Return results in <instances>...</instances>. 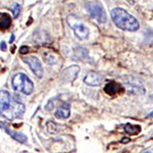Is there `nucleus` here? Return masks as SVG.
Here are the masks:
<instances>
[{"label": "nucleus", "instance_id": "obj_9", "mask_svg": "<svg viewBox=\"0 0 153 153\" xmlns=\"http://www.w3.org/2000/svg\"><path fill=\"white\" fill-rule=\"evenodd\" d=\"M79 71H80V66L79 65H71L62 71L61 79H62L65 82H73V81L76 80V76H78Z\"/></svg>", "mask_w": 153, "mask_h": 153}, {"label": "nucleus", "instance_id": "obj_6", "mask_svg": "<svg viewBox=\"0 0 153 153\" xmlns=\"http://www.w3.org/2000/svg\"><path fill=\"white\" fill-rule=\"evenodd\" d=\"M23 60L27 65H29V68H31L32 71L34 73V75L38 78H42L44 76V70H43V66H42L41 61L39 60L38 57L34 55L31 56H27V57H24Z\"/></svg>", "mask_w": 153, "mask_h": 153}, {"label": "nucleus", "instance_id": "obj_12", "mask_svg": "<svg viewBox=\"0 0 153 153\" xmlns=\"http://www.w3.org/2000/svg\"><path fill=\"white\" fill-rule=\"evenodd\" d=\"M122 87L120 85H118L117 83H115L114 81H110L107 82L104 86V92L109 96H115L117 95L120 92H122Z\"/></svg>", "mask_w": 153, "mask_h": 153}, {"label": "nucleus", "instance_id": "obj_17", "mask_svg": "<svg viewBox=\"0 0 153 153\" xmlns=\"http://www.w3.org/2000/svg\"><path fill=\"white\" fill-rule=\"evenodd\" d=\"M11 10H12V14H13V18H18L19 12H21V5L19 3H14L11 6Z\"/></svg>", "mask_w": 153, "mask_h": 153}, {"label": "nucleus", "instance_id": "obj_21", "mask_svg": "<svg viewBox=\"0 0 153 153\" xmlns=\"http://www.w3.org/2000/svg\"><path fill=\"white\" fill-rule=\"evenodd\" d=\"M146 153H152V152H150V151H148V152H146Z\"/></svg>", "mask_w": 153, "mask_h": 153}, {"label": "nucleus", "instance_id": "obj_3", "mask_svg": "<svg viewBox=\"0 0 153 153\" xmlns=\"http://www.w3.org/2000/svg\"><path fill=\"white\" fill-rule=\"evenodd\" d=\"M11 86L14 91L22 92L25 95H31L34 91V84L27 75L19 73L13 76L11 80Z\"/></svg>", "mask_w": 153, "mask_h": 153}, {"label": "nucleus", "instance_id": "obj_2", "mask_svg": "<svg viewBox=\"0 0 153 153\" xmlns=\"http://www.w3.org/2000/svg\"><path fill=\"white\" fill-rule=\"evenodd\" d=\"M110 16H111V19L114 25L120 30L136 32L140 28V24L138 19L127 10H125L124 8H120V7L113 8L110 11Z\"/></svg>", "mask_w": 153, "mask_h": 153}, {"label": "nucleus", "instance_id": "obj_1", "mask_svg": "<svg viewBox=\"0 0 153 153\" xmlns=\"http://www.w3.org/2000/svg\"><path fill=\"white\" fill-rule=\"evenodd\" d=\"M26 111L25 104L7 91H0V115L12 120L23 117Z\"/></svg>", "mask_w": 153, "mask_h": 153}, {"label": "nucleus", "instance_id": "obj_7", "mask_svg": "<svg viewBox=\"0 0 153 153\" xmlns=\"http://www.w3.org/2000/svg\"><path fill=\"white\" fill-rule=\"evenodd\" d=\"M130 79L131 80L126 82L127 90L129 91L130 93H132V94H136V95L145 94V87L141 81L136 78H130Z\"/></svg>", "mask_w": 153, "mask_h": 153}, {"label": "nucleus", "instance_id": "obj_19", "mask_svg": "<svg viewBox=\"0 0 153 153\" xmlns=\"http://www.w3.org/2000/svg\"><path fill=\"white\" fill-rule=\"evenodd\" d=\"M0 49H1V50H3V51L6 50V43L4 41L1 42V44H0Z\"/></svg>", "mask_w": 153, "mask_h": 153}, {"label": "nucleus", "instance_id": "obj_5", "mask_svg": "<svg viewBox=\"0 0 153 153\" xmlns=\"http://www.w3.org/2000/svg\"><path fill=\"white\" fill-rule=\"evenodd\" d=\"M68 24H70L71 28L75 32V35L78 37L80 40H85V39L88 38L89 29L80 21V19H76V16H71L70 18L68 19Z\"/></svg>", "mask_w": 153, "mask_h": 153}, {"label": "nucleus", "instance_id": "obj_10", "mask_svg": "<svg viewBox=\"0 0 153 153\" xmlns=\"http://www.w3.org/2000/svg\"><path fill=\"white\" fill-rule=\"evenodd\" d=\"M103 80H104V76L101 75V74L98 73H89L87 76L84 78V82L85 84H87L89 86H93V87H96V86H99L102 84Z\"/></svg>", "mask_w": 153, "mask_h": 153}, {"label": "nucleus", "instance_id": "obj_15", "mask_svg": "<svg viewBox=\"0 0 153 153\" xmlns=\"http://www.w3.org/2000/svg\"><path fill=\"white\" fill-rule=\"evenodd\" d=\"M75 52L76 54V56L78 57L76 58H79L80 56H82L83 58V60H86V58H89V55H88V51L86 50L85 48H83V47H78V48H76L75 49ZM81 57V58H82Z\"/></svg>", "mask_w": 153, "mask_h": 153}, {"label": "nucleus", "instance_id": "obj_16", "mask_svg": "<svg viewBox=\"0 0 153 153\" xmlns=\"http://www.w3.org/2000/svg\"><path fill=\"white\" fill-rule=\"evenodd\" d=\"M44 60L47 63H49V65H54L57 61V57L55 55H53L52 53H47L44 55Z\"/></svg>", "mask_w": 153, "mask_h": 153}, {"label": "nucleus", "instance_id": "obj_20", "mask_svg": "<svg viewBox=\"0 0 153 153\" xmlns=\"http://www.w3.org/2000/svg\"><path fill=\"white\" fill-rule=\"evenodd\" d=\"M13 40H14V35H11V37H10V41H9V43H12V42H13Z\"/></svg>", "mask_w": 153, "mask_h": 153}, {"label": "nucleus", "instance_id": "obj_13", "mask_svg": "<svg viewBox=\"0 0 153 153\" xmlns=\"http://www.w3.org/2000/svg\"><path fill=\"white\" fill-rule=\"evenodd\" d=\"M11 25V18L7 13H0V29L7 30Z\"/></svg>", "mask_w": 153, "mask_h": 153}, {"label": "nucleus", "instance_id": "obj_11", "mask_svg": "<svg viewBox=\"0 0 153 153\" xmlns=\"http://www.w3.org/2000/svg\"><path fill=\"white\" fill-rule=\"evenodd\" d=\"M70 115H71V104L68 102L62 103L55 111V117L57 118H60V120H65V118L70 117Z\"/></svg>", "mask_w": 153, "mask_h": 153}, {"label": "nucleus", "instance_id": "obj_14", "mask_svg": "<svg viewBox=\"0 0 153 153\" xmlns=\"http://www.w3.org/2000/svg\"><path fill=\"white\" fill-rule=\"evenodd\" d=\"M125 131L130 135H136L141 131V127L140 126H133L131 124H127L125 126Z\"/></svg>", "mask_w": 153, "mask_h": 153}, {"label": "nucleus", "instance_id": "obj_18", "mask_svg": "<svg viewBox=\"0 0 153 153\" xmlns=\"http://www.w3.org/2000/svg\"><path fill=\"white\" fill-rule=\"evenodd\" d=\"M19 52H21V54L29 53V47L28 46H23V47H21V49H19Z\"/></svg>", "mask_w": 153, "mask_h": 153}, {"label": "nucleus", "instance_id": "obj_4", "mask_svg": "<svg viewBox=\"0 0 153 153\" xmlns=\"http://www.w3.org/2000/svg\"><path fill=\"white\" fill-rule=\"evenodd\" d=\"M86 8L89 12L91 16L93 19H95L96 21L99 24H105L107 21V16H106V12L103 8V6L101 5L99 2L92 1V2H88L86 4Z\"/></svg>", "mask_w": 153, "mask_h": 153}, {"label": "nucleus", "instance_id": "obj_8", "mask_svg": "<svg viewBox=\"0 0 153 153\" xmlns=\"http://www.w3.org/2000/svg\"><path fill=\"white\" fill-rule=\"evenodd\" d=\"M0 128H1L2 130L4 131V132L6 133V134H8L12 139H14L16 141H18L19 143H26L27 140H28V138H27V136L23 134V133H19V132H16V131H13V130H10L8 128V126H7L5 123L3 122H0Z\"/></svg>", "mask_w": 153, "mask_h": 153}]
</instances>
